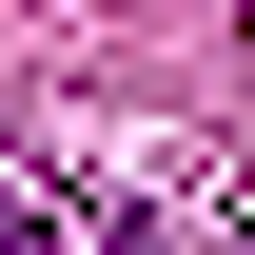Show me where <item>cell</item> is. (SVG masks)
<instances>
[{"label":"cell","instance_id":"1","mask_svg":"<svg viewBox=\"0 0 255 255\" xmlns=\"http://www.w3.org/2000/svg\"><path fill=\"white\" fill-rule=\"evenodd\" d=\"M59 255H157V236H137V216H79V236H59Z\"/></svg>","mask_w":255,"mask_h":255},{"label":"cell","instance_id":"2","mask_svg":"<svg viewBox=\"0 0 255 255\" xmlns=\"http://www.w3.org/2000/svg\"><path fill=\"white\" fill-rule=\"evenodd\" d=\"M0 255H39V216H20V196H0Z\"/></svg>","mask_w":255,"mask_h":255}]
</instances>
